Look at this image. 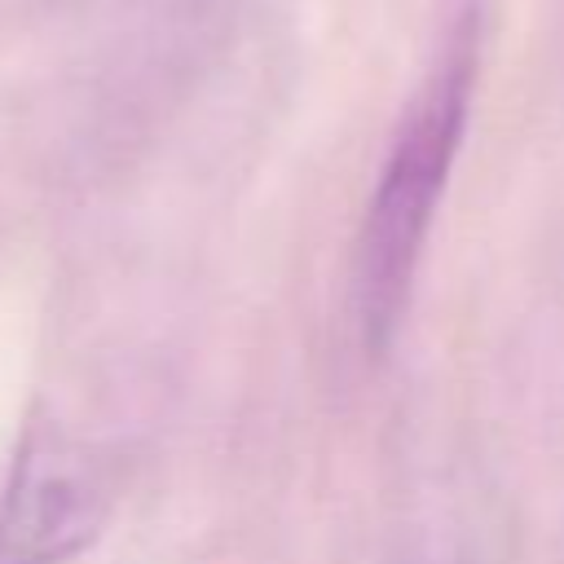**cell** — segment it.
<instances>
[{"mask_svg": "<svg viewBox=\"0 0 564 564\" xmlns=\"http://www.w3.org/2000/svg\"><path fill=\"white\" fill-rule=\"evenodd\" d=\"M476 88V35L458 31L410 97L357 234V317L370 352H383L410 304L423 242L463 145Z\"/></svg>", "mask_w": 564, "mask_h": 564, "instance_id": "obj_1", "label": "cell"}, {"mask_svg": "<svg viewBox=\"0 0 564 564\" xmlns=\"http://www.w3.org/2000/svg\"><path fill=\"white\" fill-rule=\"evenodd\" d=\"M97 458L57 427H31L0 498V564H57L79 551L106 516Z\"/></svg>", "mask_w": 564, "mask_h": 564, "instance_id": "obj_2", "label": "cell"}]
</instances>
